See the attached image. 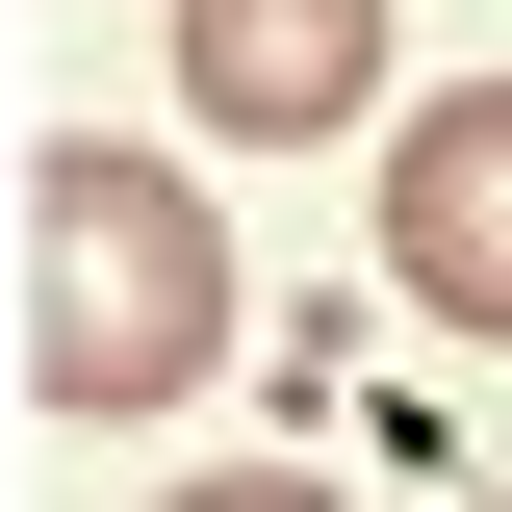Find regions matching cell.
I'll use <instances>...</instances> for the list:
<instances>
[{"instance_id":"cell-1","label":"cell","mask_w":512,"mask_h":512,"mask_svg":"<svg viewBox=\"0 0 512 512\" xmlns=\"http://www.w3.org/2000/svg\"><path fill=\"white\" fill-rule=\"evenodd\" d=\"M231 359V231L180 205V154H103L77 128L26 180V384L52 410H180Z\"/></svg>"},{"instance_id":"cell-2","label":"cell","mask_w":512,"mask_h":512,"mask_svg":"<svg viewBox=\"0 0 512 512\" xmlns=\"http://www.w3.org/2000/svg\"><path fill=\"white\" fill-rule=\"evenodd\" d=\"M384 282L436 333H512V77H461V103L384 128Z\"/></svg>"},{"instance_id":"cell-3","label":"cell","mask_w":512,"mask_h":512,"mask_svg":"<svg viewBox=\"0 0 512 512\" xmlns=\"http://www.w3.org/2000/svg\"><path fill=\"white\" fill-rule=\"evenodd\" d=\"M180 103L205 128H359L384 103V0H180Z\"/></svg>"},{"instance_id":"cell-4","label":"cell","mask_w":512,"mask_h":512,"mask_svg":"<svg viewBox=\"0 0 512 512\" xmlns=\"http://www.w3.org/2000/svg\"><path fill=\"white\" fill-rule=\"evenodd\" d=\"M154 512H333V487H282V461H231V487H154Z\"/></svg>"}]
</instances>
